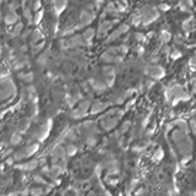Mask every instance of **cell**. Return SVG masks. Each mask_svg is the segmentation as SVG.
<instances>
[{
    "label": "cell",
    "instance_id": "12",
    "mask_svg": "<svg viewBox=\"0 0 196 196\" xmlns=\"http://www.w3.org/2000/svg\"><path fill=\"white\" fill-rule=\"evenodd\" d=\"M158 9H160L161 11H168V10H170V5L167 4V2H161V4L158 5Z\"/></svg>",
    "mask_w": 196,
    "mask_h": 196
},
{
    "label": "cell",
    "instance_id": "8",
    "mask_svg": "<svg viewBox=\"0 0 196 196\" xmlns=\"http://www.w3.org/2000/svg\"><path fill=\"white\" fill-rule=\"evenodd\" d=\"M31 38H32L33 44H34L36 42H38V40L42 38V33H40V31H39V30H34V31L32 32V37H31Z\"/></svg>",
    "mask_w": 196,
    "mask_h": 196
},
{
    "label": "cell",
    "instance_id": "4",
    "mask_svg": "<svg viewBox=\"0 0 196 196\" xmlns=\"http://www.w3.org/2000/svg\"><path fill=\"white\" fill-rule=\"evenodd\" d=\"M53 5H54V9H55V14L59 15L65 9L66 0H53Z\"/></svg>",
    "mask_w": 196,
    "mask_h": 196
},
{
    "label": "cell",
    "instance_id": "9",
    "mask_svg": "<svg viewBox=\"0 0 196 196\" xmlns=\"http://www.w3.org/2000/svg\"><path fill=\"white\" fill-rule=\"evenodd\" d=\"M23 16L28 20V22L30 23H32L33 21H31L32 20V15H31V10H30V7H25L23 9Z\"/></svg>",
    "mask_w": 196,
    "mask_h": 196
},
{
    "label": "cell",
    "instance_id": "1",
    "mask_svg": "<svg viewBox=\"0 0 196 196\" xmlns=\"http://www.w3.org/2000/svg\"><path fill=\"white\" fill-rule=\"evenodd\" d=\"M95 20V15L90 10H82L80 14V25H77L75 28H81L87 25H90Z\"/></svg>",
    "mask_w": 196,
    "mask_h": 196
},
{
    "label": "cell",
    "instance_id": "11",
    "mask_svg": "<svg viewBox=\"0 0 196 196\" xmlns=\"http://www.w3.org/2000/svg\"><path fill=\"white\" fill-rule=\"evenodd\" d=\"M162 40L163 42H169L170 40V38H172V34L169 32H167V31H162Z\"/></svg>",
    "mask_w": 196,
    "mask_h": 196
},
{
    "label": "cell",
    "instance_id": "10",
    "mask_svg": "<svg viewBox=\"0 0 196 196\" xmlns=\"http://www.w3.org/2000/svg\"><path fill=\"white\" fill-rule=\"evenodd\" d=\"M42 17H43V11L40 10V11H38V12L36 14V16H34V23L38 25V23L42 21Z\"/></svg>",
    "mask_w": 196,
    "mask_h": 196
},
{
    "label": "cell",
    "instance_id": "6",
    "mask_svg": "<svg viewBox=\"0 0 196 196\" xmlns=\"http://www.w3.org/2000/svg\"><path fill=\"white\" fill-rule=\"evenodd\" d=\"M95 37V30L93 28H88V30H86L83 34H82V38H83V40L85 42H87V43H91V40H92V38Z\"/></svg>",
    "mask_w": 196,
    "mask_h": 196
},
{
    "label": "cell",
    "instance_id": "14",
    "mask_svg": "<svg viewBox=\"0 0 196 196\" xmlns=\"http://www.w3.org/2000/svg\"><path fill=\"white\" fill-rule=\"evenodd\" d=\"M135 37H136V39H137V40H142L143 34H142V33H135Z\"/></svg>",
    "mask_w": 196,
    "mask_h": 196
},
{
    "label": "cell",
    "instance_id": "7",
    "mask_svg": "<svg viewBox=\"0 0 196 196\" xmlns=\"http://www.w3.org/2000/svg\"><path fill=\"white\" fill-rule=\"evenodd\" d=\"M22 27H23V25L20 22V23H16V26H15V28H14V31L11 33V36L12 37H17V36H20V33L22 31Z\"/></svg>",
    "mask_w": 196,
    "mask_h": 196
},
{
    "label": "cell",
    "instance_id": "5",
    "mask_svg": "<svg viewBox=\"0 0 196 196\" xmlns=\"http://www.w3.org/2000/svg\"><path fill=\"white\" fill-rule=\"evenodd\" d=\"M67 44H69L70 47H77V45L83 44L82 36H74V37H71V38L67 40Z\"/></svg>",
    "mask_w": 196,
    "mask_h": 196
},
{
    "label": "cell",
    "instance_id": "3",
    "mask_svg": "<svg viewBox=\"0 0 196 196\" xmlns=\"http://www.w3.org/2000/svg\"><path fill=\"white\" fill-rule=\"evenodd\" d=\"M17 20H19V16H17V14H16L14 10H9L7 14L5 15V23H6V25L16 23Z\"/></svg>",
    "mask_w": 196,
    "mask_h": 196
},
{
    "label": "cell",
    "instance_id": "16",
    "mask_svg": "<svg viewBox=\"0 0 196 196\" xmlns=\"http://www.w3.org/2000/svg\"><path fill=\"white\" fill-rule=\"evenodd\" d=\"M87 1H90V0H87Z\"/></svg>",
    "mask_w": 196,
    "mask_h": 196
},
{
    "label": "cell",
    "instance_id": "15",
    "mask_svg": "<svg viewBox=\"0 0 196 196\" xmlns=\"http://www.w3.org/2000/svg\"><path fill=\"white\" fill-rule=\"evenodd\" d=\"M190 64H191V65H196V55H194V57L191 58V60H190Z\"/></svg>",
    "mask_w": 196,
    "mask_h": 196
},
{
    "label": "cell",
    "instance_id": "2",
    "mask_svg": "<svg viewBox=\"0 0 196 196\" xmlns=\"http://www.w3.org/2000/svg\"><path fill=\"white\" fill-rule=\"evenodd\" d=\"M115 22L117 21H108V20L103 21L99 25V27H98V36H104L105 33H108V31H110L113 28V26H114Z\"/></svg>",
    "mask_w": 196,
    "mask_h": 196
},
{
    "label": "cell",
    "instance_id": "13",
    "mask_svg": "<svg viewBox=\"0 0 196 196\" xmlns=\"http://www.w3.org/2000/svg\"><path fill=\"white\" fill-rule=\"evenodd\" d=\"M102 4H103V0H95V2H93L95 9L99 10V9H100V6H102Z\"/></svg>",
    "mask_w": 196,
    "mask_h": 196
}]
</instances>
